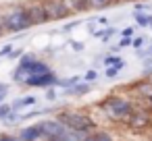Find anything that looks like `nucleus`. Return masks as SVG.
Returning <instances> with one entry per match:
<instances>
[{"mask_svg": "<svg viewBox=\"0 0 152 141\" xmlns=\"http://www.w3.org/2000/svg\"><path fill=\"white\" fill-rule=\"evenodd\" d=\"M0 23H2V29L7 33H23V31H27V29L34 27L27 4H15V7H11L2 17H0Z\"/></svg>", "mask_w": 152, "mask_h": 141, "instance_id": "1", "label": "nucleus"}, {"mask_svg": "<svg viewBox=\"0 0 152 141\" xmlns=\"http://www.w3.org/2000/svg\"><path fill=\"white\" fill-rule=\"evenodd\" d=\"M102 110L113 120H127L129 114H131V110H133V106L127 100L119 98V95H110V98H106L102 102Z\"/></svg>", "mask_w": 152, "mask_h": 141, "instance_id": "2", "label": "nucleus"}, {"mask_svg": "<svg viewBox=\"0 0 152 141\" xmlns=\"http://www.w3.org/2000/svg\"><path fill=\"white\" fill-rule=\"evenodd\" d=\"M58 120L71 129V131H77V133H88L92 127H94V120L88 116V114H81V112H61L58 114Z\"/></svg>", "mask_w": 152, "mask_h": 141, "instance_id": "3", "label": "nucleus"}, {"mask_svg": "<svg viewBox=\"0 0 152 141\" xmlns=\"http://www.w3.org/2000/svg\"><path fill=\"white\" fill-rule=\"evenodd\" d=\"M42 2L46 7V13H48L50 21H61V19H67L71 15L65 0H42Z\"/></svg>", "mask_w": 152, "mask_h": 141, "instance_id": "4", "label": "nucleus"}, {"mask_svg": "<svg viewBox=\"0 0 152 141\" xmlns=\"http://www.w3.org/2000/svg\"><path fill=\"white\" fill-rule=\"evenodd\" d=\"M56 83H58V77H56L52 71H48V73H42V75H31V77H27L23 85H29V87H52V85H56Z\"/></svg>", "mask_w": 152, "mask_h": 141, "instance_id": "5", "label": "nucleus"}, {"mask_svg": "<svg viewBox=\"0 0 152 141\" xmlns=\"http://www.w3.org/2000/svg\"><path fill=\"white\" fill-rule=\"evenodd\" d=\"M27 9H29V17H31L34 25H44V23L50 21V17L46 13V7H44L42 0H34V2H29Z\"/></svg>", "mask_w": 152, "mask_h": 141, "instance_id": "6", "label": "nucleus"}, {"mask_svg": "<svg viewBox=\"0 0 152 141\" xmlns=\"http://www.w3.org/2000/svg\"><path fill=\"white\" fill-rule=\"evenodd\" d=\"M44 139V133H42V127L40 124H34V127H27L21 131L19 135V141H42Z\"/></svg>", "mask_w": 152, "mask_h": 141, "instance_id": "7", "label": "nucleus"}, {"mask_svg": "<svg viewBox=\"0 0 152 141\" xmlns=\"http://www.w3.org/2000/svg\"><path fill=\"white\" fill-rule=\"evenodd\" d=\"M125 122L131 127H144V124H148V114L144 110H131V114Z\"/></svg>", "mask_w": 152, "mask_h": 141, "instance_id": "8", "label": "nucleus"}, {"mask_svg": "<svg viewBox=\"0 0 152 141\" xmlns=\"http://www.w3.org/2000/svg\"><path fill=\"white\" fill-rule=\"evenodd\" d=\"M90 89H92V85H90V83H86V81L81 83V81H79V83H75L73 87H67V89H65V93H67V95H83V93H88Z\"/></svg>", "mask_w": 152, "mask_h": 141, "instance_id": "9", "label": "nucleus"}, {"mask_svg": "<svg viewBox=\"0 0 152 141\" xmlns=\"http://www.w3.org/2000/svg\"><path fill=\"white\" fill-rule=\"evenodd\" d=\"M67 7L71 13H83V11H90L88 7V0H65Z\"/></svg>", "mask_w": 152, "mask_h": 141, "instance_id": "10", "label": "nucleus"}, {"mask_svg": "<svg viewBox=\"0 0 152 141\" xmlns=\"http://www.w3.org/2000/svg\"><path fill=\"white\" fill-rule=\"evenodd\" d=\"M34 104H36V98H34V95H23V98L15 100L11 106H13V110H21V108H25V106H34Z\"/></svg>", "mask_w": 152, "mask_h": 141, "instance_id": "11", "label": "nucleus"}, {"mask_svg": "<svg viewBox=\"0 0 152 141\" xmlns=\"http://www.w3.org/2000/svg\"><path fill=\"white\" fill-rule=\"evenodd\" d=\"M115 2V0H88V7L90 11H100V9H106Z\"/></svg>", "mask_w": 152, "mask_h": 141, "instance_id": "12", "label": "nucleus"}, {"mask_svg": "<svg viewBox=\"0 0 152 141\" xmlns=\"http://www.w3.org/2000/svg\"><path fill=\"white\" fill-rule=\"evenodd\" d=\"M104 67H125V62H123V58L121 56H115V54H108V56H104Z\"/></svg>", "mask_w": 152, "mask_h": 141, "instance_id": "13", "label": "nucleus"}, {"mask_svg": "<svg viewBox=\"0 0 152 141\" xmlns=\"http://www.w3.org/2000/svg\"><path fill=\"white\" fill-rule=\"evenodd\" d=\"M133 17H135V23H137L140 27H148V25L152 23V15H144V13H133Z\"/></svg>", "mask_w": 152, "mask_h": 141, "instance_id": "14", "label": "nucleus"}, {"mask_svg": "<svg viewBox=\"0 0 152 141\" xmlns=\"http://www.w3.org/2000/svg\"><path fill=\"white\" fill-rule=\"evenodd\" d=\"M83 141H113L106 133H96V135H92V137H83Z\"/></svg>", "mask_w": 152, "mask_h": 141, "instance_id": "15", "label": "nucleus"}, {"mask_svg": "<svg viewBox=\"0 0 152 141\" xmlns=\"http://www.w3.org/2000/svg\"><path fill=\"white\" fill-rule=\"evenodd\" d=\"M144 42H146V38H144V35H137V38H133L131 46H133L135 50H142V48H144Z\"/></svg>", "mask_w": 152, "mask_h": 141, "instance_id": "16", "label": "nucleus"}, {"mask_svg": "<svg viewBox=\"0 0 152 141\" xmlns=\"http://www.w3.org/2000/svg\"><path fill=\"white\" fill-rule=\"evenodd\" d=\"M131 42H133L131 38H121V40H119V44L115 46V52H117V50H121V48H127V46H131Z\"/></svg>", "mask_w": 152, "mask_h": 141, "instance_id": "17", "label": "nucleus"}, {"mask_svg": "<svg viewBox=\"0 0 152 141\" xmlns=\"http://www.w3.org/2000/svg\"><path fill=\"white\" fill-rule=\"evenodd\" d=\"M81 79H83L86 83H94V81L98 79V73H96V71H88V73H86V75H83Z\"/></svg>", "mask_w": 152, "mask_h": 141, "instance_id": "18", "label": "nucleus"}, {"mask_svg": "<svg viewBox=\"0 0 152 141\" xmlns=\"http://www.w3.org/2000/svg\"><path fill=\"white\" fill-rule=\"evenodd\" d=\"M11 110H13V106H11V104H0V118H4Z\"/></svg>", "mask_w": 152, "mask_h": 141, "instance_id": "19", "label": "nucleus"}, {"mask_svg": "<svg viewBox=\"0 0 152 141\" xmlns=\"http://www.w3.org/2000/svg\"><path fill=\"white\" fill-rule=\"evenodd\" d=\"M121 69H123V67H108V69H106V77H108V79H113Z\"/></svg>", "mask_w": 152, "mask_h": 141, "instance_id": "20", "label": "nucleus"}, {"mask_svg": "<svg viewBox=\"0 0 152 141\" xmlns=\"http://www.w3.org/2000/svg\"><path fill=\"white\" fill-rule=\"evenodd\" d=\"M21 56H23V50H11V52H9V58H11V60L21 58Z\"/></svg>", "mask_w": 152, "mask_h": 141, "instance_id": "21", "label": "nucleus"}, {"mask_svg": "<svg viewBox=\"0 0 152 141\" xmlns=\"http://www.w3.org/2000/svg\"><path fill=\"white\" fill-rule=\"evenodd\" d=\"M71 48H73V50H75V52H81V50H83V48H86V46H83V44H81V42H71Z\"/></svg>", "mask_w": 152, "mask_h": 141, "instance_id": "22", "label": "nucleus"}, {"mask_svg": "<svg viewBox=\"0 0 152 141\" xmlns=\"http://www.w3.org/2000/svg\"><path fill=\"white\" fill-rule=\"evenodd\" d=\"M46 98H48V100H54V98H56V91H54L52 87H46Z\"/></svg>", "mask_w": 152, "mask_h": 141, "instance_id": "23", "label": "nucleus"}, {"mask_svg": "<svg viewBox=\"0 0 152 141\" xmlns=\"http://www.w3.org/2000/svg\"><path fill=\"white\" fill-rule=\"evenodd\" d=\"M11 50H13V44H9V46H4L2 50H0V56H7V54H9Z\"/></svg>", "mask_w": 152, "mask_h": 141, "instance_id": "24", "label": "nucleus"}, {"mask_svg": "<svg viewBox=\"0 0 152 141\" xmlns=\"http://www.w3.org/2000/svg\"><path fill=\"white\" fill-rule=\"evenodd\" d=\"M133 35V27H125L123 29V38H131Z\"/></svg>", "mask_w": 152, "mask_h": 141, "instance_id": "25", "label": "nucleus"}, {"mask_svg": "<svg viewBox=\"0 0 152 141\" xmlns=\"http://www.w3.org/2000/svg\"><path fill=\"white\" fill-rule=\"evenodd\" d=\"M73 27H77V21H73V23H67V25L63 27V31H71Z\"/></svg>", "mask_w": 152, "mask_h": 141, "instance_id": "26", "label": "nucleus"}, {"mask_svg": "<svg viewBox=\"0 0 152 141\" xmlns=\"http://www.w3.org/2000/svg\"><path fill=\"white\" fill-rule=\"evenodd\" d=\"M0 141H19V139H15V137H0Z\"/></svg>", "mask_w": 152, "mask_h": 141, "instance_id": "27", "label": "nucleus"}, {"mask_svg": "<svg viewBox=\"0 0 152 141\" xmlns=\"http://www.w3.org/2000/svg\"><path fill=\"white\" fill-rule=\"evenodd\" d=\"M7 89H9V87H7L4 83H0V93H7Z\"/></svg>", "mask_w": 152, "mask_h": 141, "instance_id": "28", "label": "nucleus"}, {"mask_svg": "<svg viewBox=\"0 0 152 141\" xmlns=\"http://www.w3.org/2000/svg\"><path fill=\"white\" fill-rule=\"evenodd\" d=\"M2 33H4V29H2V23H0V38H2Z\"/></svg>", "mask_w": 152, "mask_h": 141, "instance_id": "29", "label": "nucleus"}, {"mask_svg": "<svg viewBox=\"0 0 152 141\" xmlns=\"http://www.w3.org/2000/svg\"><path fill=\"white\" fill-rule=\"evenodd\" d=\"M4 95H7V93H0V104H2V100H4Z\"/></svg>", "mask_w": 152, "mask_h": 141, "instance_id": "30", "label": "nucleus"}, {"mask_svg": "<svg viewBox=\"0 0 152 141\" xmlns=\"http://www.w3.org/2000/svg\"><path fill=\"white\" fill-rule=\"evenodd\" d=\"M150 54H152V46H150Z\"/></svg>", "mask_w": 152, "mask_h": 141, "instance_id": "31", "label": "nucleus"}]
</instances>
